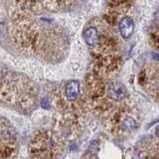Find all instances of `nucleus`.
<instances>
[{"mask_svg":"<svg viewBox=\"0 0 159 159\" xmlns=\"http://www.w3.org/2000/svg\"><path fill=\"white\" fill-rule=\"evenodd\" d=\"M9 37L20 53L42 61L62 62L70 48V38L65 29L48 20H37L33 14L13 7Z\"/></svg>","mask_w":159,"mask_h":159,"instance_id":"f257e3e1","label":"nucleus"},{"mask_svg":"<svg viewBox=\"0 0 159 159\" xmlns=\"http://www.w3.org/2000/svg\"><path fill=\"white\" fill-rule=\"evenodd\" d=\"M0 102L20 112H29L38 104V92L25 75L0 68Z\"/></svg>","mask_w":159,"mask_h":159,"instance_id":"f03ea898","label":"nucleus"},{"mask_svg":"<svg viewBox=\"0 0 159 159\" xmlns=\"http://www.w3.org/2000/svg\"><path fill=\"white\" fill-rule=\"evenodd\" d=\"M65 148L61 134L51 129H39L29 144L30 158L32 159H58Z\"/></svg>","mask_w":159,"mask_h":159,"instance_id":"7ed1b4c3","label":"nucleus"},{"mask_svg":"<svg viewBox=\"0 0 159 159\" xmlns=\"http://www.w3.org/2000/svg\"><path fill=\"white\" fill-rule=\"evenodd\" d=\"M137 83L142 89L148 93L154 101L158 98V68L157 65H147L138 74Z\"/></svg>","mask_w":159,"mask_h":159,"instance_id":"20e7f679","label":"nucleus"},{"mask_svg":"<svg viewBox=\"0 0 159 159\" xmlns=\"http://www.w3.org/2000/svg\"><path fill=\"white\" fill-rule=\"evenodd\" d=\"M126 159H158L157 140L151 139L148 142L134 146L128 152Z\"/></svg>","mask_w":159,"mask_h":159,"instance_id":"39448f33","label":"nucleus"},{"mask_svg":"<svg viewBox=\"0 0 159 159\" xmlns=\"http://www.w3.org/2000/svg\"><path fill=\"white\" fill-rule=\"evenodd\" d=\"M101 24L102 19H96L93 22H91L88 26L84 28L83 37L86 44L89 48H93L96 46L99 39V34H101Z\"/></svg>","mask_w":159,"mask_h":159,"instance_id":"423d86ee","label":"nucleus"},{"mask_svg":"<svg viewBox=\"0 0 159 159\" xmlns=\"http://www.w3.org/2000/svg\"><path fill=\"white\" fill-rule=\"evenodd\" d=\"M117 26L119 34L124 40H127L131 37V35L134 32V28H135L133 19L130 16H127V15L120 18L117 23Z\"/></svg>","mask_w":159,"mask_h":159,"instance_id":"0eeeda50","label":"nucleus"},{"mask_svg":"<svg viewBox=\"0 0 159 159\" xmlns=\"http://www.w3.org/2000/svg\"><path fill=\"white\" fill-rule=\"evenodd\" d=\"M98 144L96 142H93V144H91L89 150H87V152L84 154V156L81 159H98Z\"/></svg>","mask_w":159,"mask_h":159,"instance_id":"6e6552de","label":"nucleus"},{"mask_svg":"<svg viewBox=\"0 0 159 159\" xmlns=\"http://www.w3.org/2000/svg\"><path fill=\"white\" fill-rule=\"evenodd\" d=\"M149 40H150V44L154 49H157L158 47V30L157 28H154L150 31L149 34Z\"/></svg>","mask_w":159,"mask_h":159,"instance_id":"1a4fd4ad","label":"nucleus"}]
</instances>
